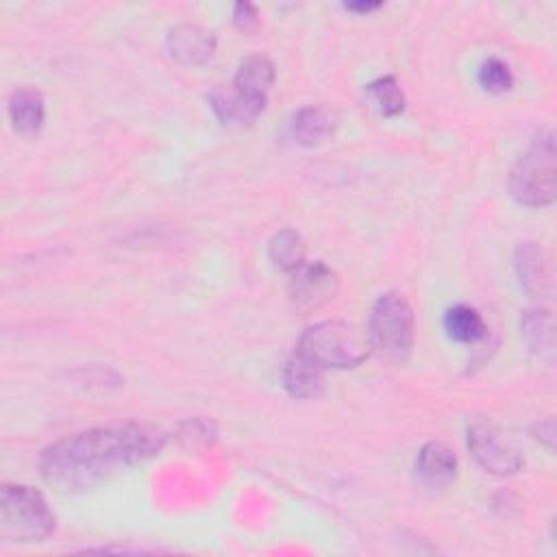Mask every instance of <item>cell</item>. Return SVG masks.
Wrapping results in <instances>:
<instances>
[{"label": "cell", "instance_id": "22", "mask_svg": "<svg viewBox=\"0 0 557 557\" xmlns=\"http://www.w3.org/2000/svg\"><path fill=\"white\" fill-rule=\"evenodd\" d=\"M348 11H357V13H368L381 7V2H346L344 4Z\"/></svg>", "mask_w": 557, "mask_h": 557}, {"label": "cell", "instance_id": "12", "mask_svg": "<svg viewBox=\"0 0 557 557\" xmlns=\"http://www.w3.org/2000/svg\"><path fill=\"white\" fill-rule=\"evenodd\" d=\"M513 265L522 289L529 294H544L550 287V263L535 242H524L516 248Z\"/></svg>", "mask_w": 557, "mask_h": 557}, {"label": "cell", "instance_id": "8", "mask_svg": "<svg viewBox=\"0 0 557 557\" xmlns=\"http://www.w3.org/2000/svg\"><path fill=\"white\" fill-rule=\"evenodd\" d=\"M168 54L183 65H202L215 52V37L198 24H178L168 33Z\"/></svg>", "mask_w": 557, "mask_h": 557}, {"label": "cell", "instance_id": "4", "mask_svg": "<svg viewBox=\"0 0 557 557\" xmlns=\"http://www.w3.org/2000/svg\"><path fill=\"white\" fill-rule=\"evenodd\" d=\"M413 346V309L398 292L379 296L368 320V348L385 361H405Z\"/></svg>", "mask_w": 557, "mask_h": 557}, {"label": "cell", "instance_id": "9", "mask_svg": "<svg viewBox=\"0 0 557 557\" xmlns=\"http://www.w3.org/2000/svg\"><path fill=\"white\" fill-rule=\"evenodd\" d=\"M337 128V113L326 104H309L292 115L289 133L300 146H320Z\"/></svg>", "mask_w": 557, "mask_h": 557}, {"label": "cell", "instance_id": "15", "mask_svg": "<svg viewBox=\"0 0 557 557\" xmlns=\"http://www.w3.org/2000/svg\"><path fill=\"white\" fill-rule=\"evenodd\" d=\"M272 83H274L272 61L263 54H250L239 63L231 85L237 91H242L244 96H248L252 100H259V102H265Z\"/></svg>", "mask_w": 557, "mask_h": 557}, {"label": "cell", "instance_id": "2", "mask_svg": "<svg viewBox=\"0 0 557 557\" xmlns=\"http://www.w3.org/2000/svg\"><path fill=\"white\" fill-rule=\"evenodd\" d=\"M511 196L527 207H546L557 196V150L553 131H540L509 174Z\"/></svg>", "mask_w": 557, "mask_h": 557}, {"label": "cell", "instance_id": "11", "mask_svg": "<svg viewBox=\"0 0 557 557\" xmlns=\"http://www.w3.org/2000/svg\"><path fill=\"white\" fill-rule=\"evenodd\" d=\"M263 107H265V102L244 96L233 85L218 87L211 94V109H213L215 117L226 126L252 124L259 117V113L263 111Z\"/></svg>", "mask_w": 557, "mask_h": 557}, {"label": "cell", "instance_id": "10", "mask_svg": "<svg viewBox=\"0 0 557 557\" xmlns=\"http://www.w3.org/2000/svg\"><path fill=\"white\" fill-rule=\"evenodd\" d=\"M416 474L426 487H446L457 476V457L444 442H426L418 450Z\"/></svg>", "mask_w": 557, "mask_h": 557}, {"label": "cell", "instance_id": "3", "mask_svg": "<svg viewBox=\"0 0 557 557\" xmlns=\"http://www.w3.org/2000/svg\"><path fill=\"white\" fill-rule=\"evenodd\" d=\"M54 531V513L41 492L4 483L0 492V537L4 542H41Z\"/></svg>", "mask_w": 557, "mask_h": 557}, {"label": "cell", "instance_id": "19", "mask_svg": "<svg viewBox=\"0 0 557 557\" xmlns=\"http://www.w3.org/2000/svg\"><path fill=\"white\" fill-rule=\"evenodd\" d=\"M366 94L385 117H394L405 109V96L394 76H381L366 85Z\"/></svg>", "mask_w": 557, "mask_h": 557}, {"label": "cell", "instance_id": "7", "mask_svg": "<svg viewBox=\"0 0 557 557\" xmlns=\"http://www.w3.org/2000/svg\"><path fill=\"white\" fill-rule=\"evenodd\" d=\"M339 289V276L333 268L322 261L300 263L296 270L289 272L287 294L292 307L298 313H311L335 298Z\"/></svg>", "mask_w": 557, "mask_h": 557}, {"label": "cell", "instance_id": "21", "mask_svg": "<svg viewBox=\"0 0 557 557\" xmlns=\"http://www.w3.org/2000/svg\"><path fill=\"white\" fill-rule=\"evenodd\" d=\"M233 22L237 28H248L257 22V9L250 2H237L233 7Z\"/></svg>", "mask_w": 557, "mask_h": 557}, {"label": "cell", "instance_id": "20", "mask_svg": "<svg viewBox=\"0 0 557 557\" xmlns=\"http://www.w3.org/2000/svg\"><path fill=\"white\" fill-rule=\"evenodd\" d=\"M479 85L490 94H505L513 85V74L503 59L490 57L479 67Z\"/></svg>", "mask_w": 557, "mask_h": 557}, {"label": "cell", "instance_id": "14", "mask_svg": "<svg viewBox=\"0 0 557 557\" xmlns=\"http://www.w3.org/2000/svg\"><path fill=\"white\" fill-rule=\"evenodd\" d=\"M44 96L35 87H17L9 96V117L20 135H35L44 124Z\"/></svg>", "mask_w": 557, "mask_h": 557}, {"label": "cell", "instance_id": "17", "mask_svg": "<svg viewBox=\"0 0 557 557\" xmlns=\"http://www.w3.org/2000/svg\"><path fill=\"white\" fill-rule=\"evenodd\" d=\"M444 331L455 342L476 344L487 335V324L474 307L455 305L444 313Z\"/></svg>", "mask_w": 557, "mask_h": 557}, {"label": "cell", "instance_id": "16", "mask_svg": "<svg viewBox=\"0 0 557 557\" xmlns=\"http://www.w3.org/2000/svg\"><path fill=\"white\" fill-rule=\"evenodd\" d=\"M520 335L531 352L544 359H553L555 355V326L553 315L544 309L524 311L520 320Z\"/></svg>", "mask_w": 557, "mask_h": 557}, {"label": "cell", "instance_id": "13", "mask_svg": "<svg viewBox=\"0 0 557 557\" xmlns=\"http://www.w3.org/2000/svg\"><path fill=\"white\" fill-rule=\"evenodd\" d=\"M283 385L294 398H318L324 392V370L294 352L283 370Z\"/></svg>", "mask_w": 557, "mask_h": 557}, {"label": "cell", "instance_id": "18", "mask_svg": "<svg viewBox=\"0 0 557 557\" xmlns=\"http://www.w3.org/2000/svg\"><path fill=\"white\" fill-rule=\"evenodd\" d=\"M268 257L274 268L283 272H292L300 263H305V242L296 231L283 228L274 233L272 239L268 242Z\"/></svg>", "mask_w": 557, "mask_h": 557}, {"label": "cell", "instance_id": "6", "mask_svg": "<svg viewBox=\"0 0 557 557\" xmlns=\"http://www.w3.org/2000/svg\"><path fill=\"white\" fill-rule=\"evenodd\" d=\"M468 448L472 457L492 474H513L524 466L522 450L490 422H476L468 429Z\"/></svg>", "mask_w": 557, "mask_h": 557}, {"label": "cell", "instance_id": "1", "mask_svg": "<svg viewBox=\"0 0 557 557\" xmlns=\"http://www.w3.org/2000/svg\"><path fill=\"white\" fill-rule=\"evenodd\" d=\"M163 444L165 435L157 426H96L50 444L39 457V470L59 492H83L159 455Z\"/></svg>", "mask_w": 557, "mask_h": 557}, {"label": "cell", "instance_id": "5", "mask_svg": "<svg viewBox=\"0 0 557 557\" xmlns=\"http://www.w3.org/2000/svg\"><path fill=\"white\" fill-rule=\"evenodd\" d=\"M296 352L322 370L355 368L368 357V348L355 329L339 320H324L307 326L296 344Z\"/></svg>", "mask_w": 557, "mask_h": 557}]
</instances>
